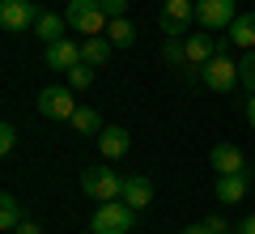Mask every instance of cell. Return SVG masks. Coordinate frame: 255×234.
Segmentation results:
<instances>
[{
    "instance_id": "5",
    "label": "cell",
    "mask_w": 255,
    "mask_h": 234,
    "mask_svg": "<svg viewBox=\"0 0 255 234\" xmlns=\"http://www.w3.org/2000/svg\"><path fill=\"white\" fill-rule=\"evenodd\" d=\"M162 34L187 38V26L196 21V0H162Z\"/></svg>"
},
{
    "instance_id": "14",
    "label": "cell",
    "mask_w": 255,
    "mask_h": 234,
    "mask_svg": "<svg viewBox=\"0 0 255 234\" xmlns=\"http://www.w3.org/2000/svg\"><path fill=\"white\" fill-rule=\"evenodd\" d=\"M247 196V175H217V200L221 205H238Z\"/></svg>"
},
{
    "instance_id": "24",
    "label": "cell",
    "mask_w": 255,
    "mask_h": 234,
    "mask_svg": "<svg viewBox=\"0 0 255 234\" xmlns=\"http://www.w3.org/2000/svg\"><path fill=\"white\" fill-rule=\"evenodd\" d=\"M13 145H17V128L0 124V153H13Z\"/></svg>"
},
{
    "instance_id": "7",
    "label": "cell",
    "mask_w": 255,
    "mask_h": 234,
    "mask_svg": "<svg viewBox=\"0 0 255 234\" xmlns=\"http://www.w3.org/2000/svg\"><path fill=\"white\" fill-rule=\"evenodd\" d=\"M38 21V9L34 0H0V26L9 34H21V30H34Z\"/></svg>"
},
{
    "instance_id": "25",
    "label": "cell",
    "mask_w": 255,
    "mask_h": 234,
    "mask_svg": "<svg viewBox=\"0 0 255 234\" xmlns=\"http://www.w3.org/2000/svg\"><path fill=\"white\" fill-rule=\"evenodd\" d=\"M102 13L107 17H128V0H102Z\"/></svg>"
},
{
    "instance_id": "22",
    "label": "cell",
    "mask_w": 255,
    "mask_h": 234,
    "mask_svg": "<svg viewBox=\"0 0 255 234\" xmlns=\"http://www.w3.org/2000/svg\"><path fill=\"white\" fill-rule=\"evenodd\" d=\"M238 85H243L247 94H255V47L238 60Z\"/></svg>"
},
{
    "instance_id": "30",
    "label": "cell",
    "mask_w": 255,
    "mask_h": 234,
    "mask_svg": "<svg viewBox=\"0 0 255 234\" xmlns=\"http://www.w3.org/2000/svg\"><path fill=\"white\" fill-rule=\"evenodd\" d=\"M179 234H209V230H204V222H200V226H187V230H179Z\"/></svg>"
},
{
    "instance_id": "3",
    "label": "cell",
    "mask_w": 255,
    "mask_h": 234,
    "mask_svg": "<svg viewBox=\"0 0 255 234\" xmlns=\"http://www.w3.org/2000/svg\"><path fill=\"white\" fill-rule=\"evenodd\" d=\"M64 17H68L73 30H81V34H102L111 26V17L102 13V0H68Z\"/></svg>"
},
{
    "instance_id": "8",
    "label": "cell",
    "mask_w": 255,
    "mask_h": 234,
    "mask_svg": "<svg viewBox=\"0 0 255 234\" xmlns=\"http://www.w3.org/2000/svg\"><path fill=\"white\" fill-rule=\"evenodd\" d=\"M234 17V0H196V21L204 30H230Z\"/></svg>"
},
{
    "instance_id": "23",
    "label": "cell",
    "mask_w": 255,
    "mask_h": 234,
    "mask_svg": "<svg viewBox=\"0 0 255 234\" xmlns=\"http://www.w3.org/2000/svg\"><path fill=\"white\" fill-rule=\"evenodd\" d=\"M162 60H166V64H187V47H183V38L166 34V43H162Z\"/></svg>"
},
{
    "instance_id": "17",
    "label": "cell",
    "mask_w": 255,
    "mask_h": 234,
    "mask_svg": "<svg viewBox=\"0 0 255 234\" xmlns=\"http://www.w3.org/2000/svg\"><path fill=\"white\" fill-rule=\"evenodd\" d=\"M64 26H68V17H60V13H38L34 34L43 38V43H60V38H64Z\"/></svg>"
},
{
    "instance_id": "4",
    "label": "cell",
    "mask_w": 255,
    "mask_h": 234,
    "mask_svg": "<svg viewBox=\"0 0 255 234\" xmlns=\"http://www.w3.org/2000/svg\"><path fill=\"white\" fill-rule=\"evenodd\" d=\"M73 94H77L73 85H47V90H38V98H34L38 115H47V119H73V111L81 107Z\"/></svg>"
},
{
    "instance_id": "13",
    "label": "cell",
    "mask_w": 255,
    "mask_h": 234,
    "mask_svg": "<svg viewBox=\"0 0 255 234\" xmlns=\"http://www.w3.org/2000/svg\"><path fill=\"white\" fill-rule=\"evenodd\" d=\"M47 64H51V68H60V72L77 68V64H81V47L68 43V38H60V43H47Z\"/></svg>"
},
{
    "instance_id": "26",
    "label": "cell",
    "mask_w": 255,
    "mask_h": 234,
    "mask_svg": "<svg viewBox=\"0 0 255 234\" xmlns=\"http://www.w3.org/2000/svg\"><path fill=\"white\" fill-rule=\"evenodd\" d=\"M204 230L209 234H230V226L221 222V217H204Z\"/></svg>"
},
{
    "instance_id": "1",
    "label": "cell",
    "mask_w": 255,
    "mask_h": 234,
    "mask_svg": "<svg viewBox=\"0 0 255 234\" xmlns=\"http://www.w3.org/2000/svg\"><path fill=\"white\" fill-rule=\"evenodd\" d=\"M132 226H136V209L124 205V200H107V205L94 209L90 230H94V234H128Z\"/></svg>"
},
{
    "instance_id": "2",
    "label": "cell",
    "mask_w": 255,
    "mask_h": 234,
    "mask_svg": "<svg viewBox=\"0 0 255 234\" xmlns=\"http://www.w3.org/2000/svg\"><path fill=\"white\" fill-rule=\"evenodd\" d=\"M81 188H85V196H94L98 205H107V200L124 196V175L111 171V166H90V171H81Z\"/></svg>"
},
{
    "instance_id": "9",
    "label": "cell",
    "mask_w": 255,
    "mask_h": 234,
    "mask_svg": "<svg viewBox=\"0 0 255 234\" xmlns=\"http://www.w3.org/2000/svg\"><path fill=\"white\" fill-rule=\"evenodd\" d=\"M209 162H213V171H217V175H247V158H243V149H238V145H230V141L213 145Z\"/></svg>"
},
{
    "instance_id": "27",
    "label": "cell",
    "mask_w": 255,
    "mask_h": 234,
    "mask_svg": "<svg viewBox=\"0 0 255 234\" xmlns=\"http://www.w3.org/2000/svg\"><path fill=\"white\" fill-rule=\"evenodd\" d=\"M13 234H43V226H38V222H34V217H26V222H21V226H17V230H13Z\"/></svg>"
},
{
    "instance_id": "20",
    "label": "cell",
    "mask_w": 255,
    "mask_h": 234,
    "mask_svg": "<svg viewBox=\"0 0 255 234\" xmlns=\"http://www.w3.org/2000/svg\"><path fill=\"white\" fill-rule=\"evenodd\" d=\"M107 38H111L115 47H132V43H136V26H132L128 17H111V26H107Z\"/></svg>"
},
{
    "instance_id": "29",
    "label": "cell",
    "mask_w": 255,
    "mask_h": 234,
    "mask_svg": "<svg viewBox=\"0 0 255 234\" xmlns=\"http://www.w3.org/2000/svg\"><path fill=\"white\" fill-rule=\"evenodd\" d=\"M247 124L255 128V94H251V98H247Z\"/></svg>"
},
{
    "instance_id": "19",
    "label": "cell",
    "mask_w": 255,
    "mask_h": 234,
    "mask_svg": "<svg viewBox=\"0 0 255 234\" xmlns=\"http://www.w3.org/2000/svg\"><path fill=\"white\" fill-rule=\"evenodd\" d=\"M68 124H73V132H81V136H98L102 132V115L94 107H77Z\"/></svg>"
},
{
    "instance_id": "10",
    "label": "cell",
    "mask_w": 255,
    "mask_h": 234,
    "mask_svg": "<svg viewBox=\"0 0 255 234\" xmlns=\"http://www.w3.org/2000/svg\"><path fill=\"white\" fill-rule=\"evenodd\" d=\"M94 141H98V153L107 158V162H115V158H124V153L132 149V136H128V128H102Z\"/></svg>"
},
{
    "instance_id": "11",
    "label": "cell",
    "mask_w": 255,
    "mask_h": 234,
    "mask_svg": "<svg viewBox=\"0 0 255 234\" xmlns=\"http://www.w3.org/2000/svg\"><path fill=\"white\" fill-rule=\"evenodd\" d=\"M119 200L132 205L136 213L149 209V205H153V179H145V175H128V179H124V196H119Z\"/></svg>"
},
{
    "instance_id": "18",
    "label": "cell",
    "mask_w": 255,
    "mask_h": 234,
    "mask_svg": "<svg viewBox=\"0 0 255 234\" xmlns=\"http://www.w3.org/2000/svg\"><path fill=\"white\" fill-rule=\"evenodd\" d=\"M111 38H102V34H90L81 43V64H94V68H98V64H107V55H111Z\"/></svg>"
},
{
    "instance_id": "12",
    "label": "cell",
    "mask_w": 255,
    "mask_h": 234,
    "mask_svg": "<svg viewBox=\"0 0 255 234\" xmlns=\"http://www.w3.org/2000/svg\"><path fill=\"white\" fill-rule=\"evenodd\" d=\"M183 47H187V64H196V68L209 64L213 55H221V43H217V38H209V34H187V38H183Z\"/></svg>"
},
{
    "instance_id": "6",
    "label": "cell",
    "mask_w": 255,
    "mask_h": 234,
    "mask_svg": "<svg viewBox=\"0 0 255 234\" xmlns=\"http://www.w3.org/2000/svg\"><path fill=\"white\" fill-rule=\"evenodd\" d=\"M200 81L209 90H217V94H230L238 85V64L230 55H213L209 64H200Z\"/></svg>"
},
{
    "instance_id": "28",
    "label": "cell",
    "mask_w": 255,
    "mask_h": 234,
    "mask_svg": "<svg viewBox=\"0 0 255 234\" xmlns=\"http://www.w3.org/2000/svg\"><path fill=\"white\" fill-rule=\"evenodd\" d=\"M234 234H255V213H247L243 222H238V230Z\"/></svg>"
},
{
    "instance_id": "15",
    "label": "cell",
    "mask_w": 255,
    "mask_h": 234,
    "mask_svg": "<svg viewBox=\"0 0 255 234\" xmlns=\"http://www.w3.org/2000/svg\"><path fill=\"white\" fill-rule=\"evenodd\" d=\"M230 43L243 47V51L255 47V13H238V17H234V26H230Z\"/></svg>"
},
{
    "instance_id": "21",
    "label": "cell",
    "mask_w": 255,
    "mask_h": 234,
    "mask_svg": "<svg viewBox=\"0 0 255 234\" xmlns=\"http://www.w3.org/2000/svg\"><path fill=\"white\" fill-rule=\"evenodd\" d=\"M64 77H68V85H73L77 94H85L94 85V64H77V68H68Z\"/></svg>"
},
{
    "instance_id": "16",
    "label": "cell",
    "mask_w": 255,
    "mask_h": 234,
    "mask_svg": "<svg viewBox=\"0 0 255 234\" xmlns=\"http://www.w3.org/2000/svg\"><path fill=\"white\" fill-rule=\"evenodd\" d=\"M26 222V209H21V200L13 196V192H4V196H0V230H17V226Z\"/></svg>"
}]
</instances>
